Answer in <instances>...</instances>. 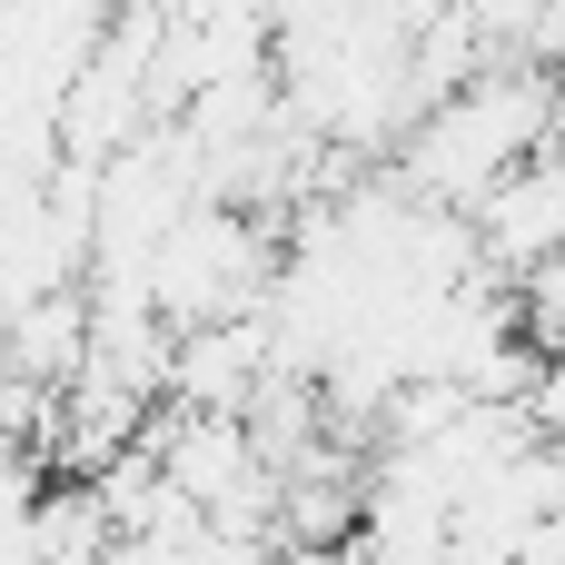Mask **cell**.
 <instances>
[{
	"label": "cell",
	"instance_id": "6da1fadb",
	"mask_svg": "<svg viewBox=\"0 0 565 565\" xmlns=\"http://www.w3.org/2000/svg\"><path fill=\"white\" fill-rule=\"evenodd\" d=\"M407 169L397 189L427 209H477V189L497 169H516L536 139H556V70L536 60H487L477 79H457L447 99H427L407 129Z\"/></svg>",
	"mask_w": 565,
	"mask_h": 565
},
{
	"label": "cell",
	"instance_id": "7a4b0ae2",
	"mask_svg": "<svg viewBox=\"0 0 565 565\" xmlns=\"http://www.w3.org/2000/svg\"><path fill=\"white\" fill-rule=\"evenodd\" d=\"M149 308L169 328H209V318H258L268 278H278V238L258 209H228V199H189L169 218V238L149 248Z\"/></svg>",
	"mask_w": 565,
	"mask_h": 565
},
{
	"label": "cell",
	"instance_id": "3957f363",
	"mask_svg": "<svg viewBox=\"0 0 565 565\" xmlns=\"http://www.w3.org/2000/svg\"><path fill=\"white\" fill-rule=\"evenodd\" d=\"M467 228H477V268H497V278H526L536 258H556L565 248V139H536L516 169H497L477 189Z\"/></svg>",
	"mask_w": 565,
	"mask_h": 565
},
{
	"label": "cell",
	"instance_id": "277c9868",
	"mask_svg": "<svg viewBox=\"0 0 565 565\" xmlns=\"http://www.w3.org/2000/svg\"><path fill=\"white\" fill-rule=\"evenodd\" d=\"M268 377V328L258 318H209V328H169V377L159 397L169 407H248Z\"/></svg>",
	"mask_w": 565,
	"mask_h": 565
},
{
	"label": "cell",
	"instance_id": "5b68a950",
	"mask_svg": "<svg viewBox=\"0 0 565 565\" xmlns=\"http://www.w3.org/2000/svg\"><path fill=\"white\" fill-rule=\"evenodd\" d=\"M50 487V467H40V447H0V536H20V516H30V497Z\"/></svg>",
	"mask_w": 565,
	"mask_h": 565
},
{
	"label": "cell",
	"instance_id": "8992f818",
	"mask_svg": "<svg viewBox=\"0 0 565 565\" xmlns=\"http://www.w3.org/2000/svg\"><path fill=\"white\" fill-rule=\"evenodd\" d=\"M556 139H565V89H556Z\"/></svg>",
	"mask_w": 565,
	"mask_h": 565
}]
</instances>
